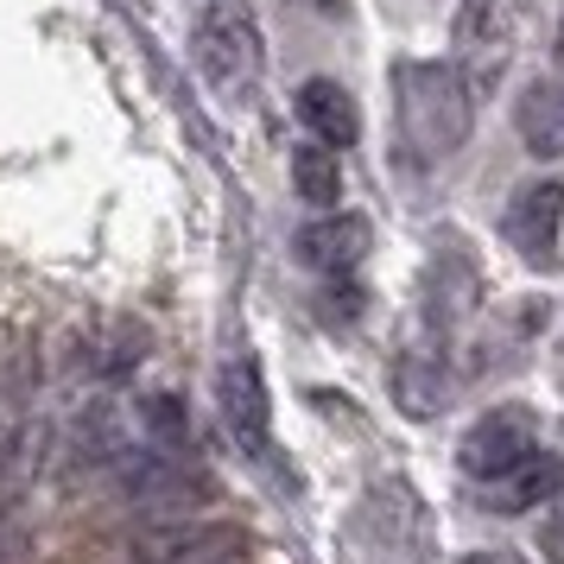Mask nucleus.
<instances>
[{
  "mask_svg": "<svg viewBox=\"0 0 564 564\" xmlns=\"http://www.w3.org/2000/svg\"><path fill=\"white\" fill-rule=\"evenodd\" d=\"M299 121H305V133L317 140V147H330V153H343V147H356L361 133V108L356 96L343 89L336 77H311L305 89H299Z\"/></svg>",
  "mask_w": 564,
  "mask_h": 564,
  "instance_id": "9",
  "label": "nucleus"
},
{
  "mask_svg": "<svg viewBox=\"0 0 564 564\" xmlns=\"http://www.w3.org/2000/svg\"><path fill=\"white\" fill-rule=\"evenodd\" d=\"M513 128H520V147L533 159H558L564 153V89L552 77H533L520 89V108H513Z\"/></svg>",
  "mask_w": 564,
  "mask_h": 564,
  "instance_id": "11",
  "label": "nucleus"
},
{
  "mask_svg": "<svg viewBox=\"0 0 564 564\" xmlns=\"http://www.w3.org/2000/svg\"><path fill=\"white\" fill-rule=\"evenodd\" d=\"M564 495V469L552 451H533V457L508 469L501 482L488 488V513H533V508H552Z\"/></svg>",
  "mask_w": 564,
  "mask_h": 564,
  "instance_id": "10",
  "label": "nucleus"
},
{
  "mask_svg": "<svg viewBox=\"0 0 564 564\" xmlns=\"http://www.w3.org/2000/svg\"><path fill=\"white\" fill-rule=\"evenodd\" d=\"M533 425L520 419V412H488V419H476L469 432H463V469L476 476V482H501L508 469H520V463L533 457Z\"/></svg>",
  "mask_w": 564,
  "mask_h": 564,
  "instance_id": "6",
  "label": "nucleus"
},
{
  "mask_svg": "<svg viewBox=\"0 0 564 564\" xmlns=\"http://www.w3.org/2000/svg\"><path fill=\"white\" fill-rule=\"evenodd\" d=\"M558 229H564V178H533L520 184L501 209V235H508V248L527 267H545L552 248H558Z\"/></svg>",
  "mask_w": 564,
  "mask_h": 564,
  "instance_id": "4",
  "label": "nucleus"
},
{
  "mask_svg": "<svg viewBox=\"0 0 564 564\" xmlns=\"http://www.w3.org/2000/svg\"><path fill=\"white\" fill-rule=\"evenodd\" d=\"M248 552H254V533L216 513L159 520L147 533H133V564H241Z\"/></svg>",
  "mask_w": 564,
  "mask_h": 564,
  "instance_id": "3",
  "label": "nucleus"
},
{
  "mask_svg": "<svg viewBox=\"0 0 564 564\" xmlns=\"http://www.w3.org/2000/svg\"><path fill=\"white\" fill-rule=\"evenodd\" d=\"M197 70L229 102H248L260 89V77H267V45H260V20L241 0H209L204 13H197Z\"/></svg>",
  "mask_w": 564,
  "mask_h": 564,
  "instance_id": "2",
  "label": "nucleus"
},
{
  "mask_svg": "<svg viewBox=\"0 0 564 564\" xmlns=\"http://www.w3.org/2000/svg\"><path fill=\"white\" fill-rule=\"evenodd\" d=\"M115 476H121V488H128L140 508H178V520H191L184 508H197V495H204V482H197L178 457L147 451V444H133L128 457L115 463Z\"/></svg>",
  "mask_w": 564,
  "mask_h": 564,
  "instance_id": "5",
  "label": "nucleus"
},
{
  "mask_svg": "<svg viewBox=\"0 0 564 564\" xmlns=\"http://www.w3.org/2000/svg\"><path fill=\"white\" fill-rule=\"evenodd\" d=\"M311 7H324V13H336V7H343V0H311Z\"/></svg>",
  "mask_w": 564,
  "mask_h": 564,
  "instance_id": "17",
  "label": "nucleus"
},
{
  "mask_svg": "<svg viewBox=\"0 0 564 564\" xmlns=\"http://www.w3.org/2000/svg\"><path fill=\"white\" fill-rule=\"evenodd\" d=\"M469 121H476V96H469V77L457 64L412 57L393 70V133H400L412 165L451 159L469 140Z\"/></svg>",
  "mask_w": 564,
  "mask_h": 564,
  "instance_id": "1",
  "label": "nucleus"
},
{
  "mask_svg": "<svg viewBox=\"0 0 564 564\" xmlns=\"http://www.w3.org/2000/svg\"><path fill=\"white\" fill-rule=\"evenodd\" d=\"M463 564H520V558H508V552H469Z\"/></svg>",
  "mask_w": 564,
  "mask_h": 564,
  "instance_id": "15",
  "label": "nucleus"
},
{
  "mask_svg": "<svg viewBox=\"0 0 564 564\" xmlns=\"http://www.w3.org/2000/svg\"><path fill=\"white\" fill-rule=\"evenodd\" d=\"M539 552H545V564H564V495L539 520Z\"/></svg>",
  "mask_w": 564,
  "mask_h": 564,
  "instance_id": "14",
  "label": "nucleus"
},
{
  "mask_svg": "<svg viewBox=\"0 0 564 564\" xmlns=\"http://www.w3.org/2000/svg\"><path fill=\"white\" fill-rule=\"evenodd\" d=\"M223 419H229V432L248 444V451H267L273 444V406H267V381H260L254 356H229L223 361Z\"/></svg>",
  "mask_w": 564,
  "mask_h": 564,
  "instance_id": "7",
  "label": "nucleus"
},
{
  "mask_svg": "<svg viewBox=\"0 0 564 564\" xmlns=\"http://www.w3.org/2000/svg\"><path fill=\"white\" fill-rule=\"evenodd\" d=\"M368 241H375L368 216H343L336 209V216H317V223L299 229V260L311 273H349V267H361Z\"/></svg>",
  "mask_w": 564,
  "mask_h": 564,
  "instance_id": "8",
  "label": "nucleus"
},
{
  "mask_svg": "<svg viewBox=\"0 0 564 564\" xmlns=\"http://www.w3.org/2000/svg\"><path fill=\"white\" fill-rule=\"evenodd\" d=\"M133 419L147 432V451H165V457H184L191 451V412H184L178 393H147L133 406Z\"/></svg>",
  "mask_w": 564,
  "mask_h": 564,
  "instance_id": "13",
  "label": "nucleus"
},
{
  "mask_svg": "<svg viewBox=\"0 0 564 564\" xmlns=\"http://www.w3.org/2000/svg\"><path fill=\"white\" fill-rule=\"evenodd\" d=\"M292 191H299V204L317 209V216H336L343 204V159L330 147H292Z\"/></svg>",
  "mask_w": 564,
  "mask_h": 564,
  "instance_id": "12",
  "label": "nucleus"
},
{
  "mask_svg": "<svg viewBox=\"0 0 564 564\" xmlns=\"http://www.w3.org/2000/svg\"><path fill=\"white\" fill-rule=\"evenodd\" d=\"M552 52H558V64H564V13H558V39H552Z\"/></svg>",
  "mask_w": 564,
  "mask_h": 564,
  "instance_id": "16",
  "label": "nucleus"
}]
</instances>
